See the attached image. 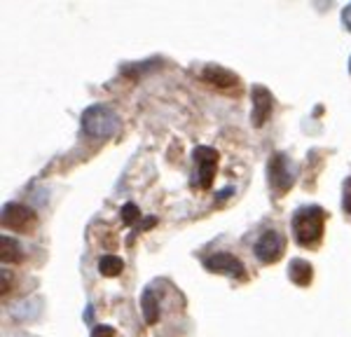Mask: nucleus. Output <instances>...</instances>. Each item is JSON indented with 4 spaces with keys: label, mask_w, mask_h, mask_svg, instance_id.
<instances>
[{
    "label": "nucleus",
    "mask_w": 351,
    "mask_h": 337,
    "mask_svg": "<svg viewBox=\"0 0 351 337\" xmlns=\"http://www.w3.org/2000/svg\"><path fill=\"white\" fill-rule=\"evenodd\" d=\"M326 232V211L321 206H302L293 216V234L302 249H319Z\"/></svg>",
    "instance_id": "f257e3e1"
},
{
    "label": "nucleus",
    "mask_w": 351,
    "mask_h": 337,
    "mask_svg": "<svg viewBox=\"0 0 351 337\" xmlns=\"http://www.w3.org/2000/svg\"><path fill=\"white\" fill-rule=\"evenodd\" d=\"M82 132L92 138H110L120 132V117L108 105H92L82 112Z\"/></svg>",
    "instance_id": "f03ea898"
},
{
    "label": "nucleus",
    "mask_w": 351,
    "mask_h": 337,
    "mask_svg": "<svg viewBox=\"0 0 351 337\" xmlns=\"http://www.w3.org/2000/svg\"><path fill=\"white\" fill-rule=\"evenodd\" d=\"M267 178H269L271 190H274L276 195H286L298 178L295 162L284 153H276L267 164Z\"/></svg>",
    "instance_id": "7ed1b4c3"
},
{
    "label": "nucleus",
    "mask_w": 351,
    "mask_h": 337,
    "mask_svg": "<svg viewBox=\"0 0 351 337\" xmlns=\"http://www.w3.org/2000/svg\"><path fill=\"white\" fill-rule=\"evenodd\" d=\"M192 160H195V176H192V185L202 190H208L213 185V178H216V168H218V153L213 148H197L192 153Z\"/></svg>",
    "instance_id": "20e7f679"
},
{
    "label": "nucleus",
    "mask_w": 351,
    "mask_h": 337,
    "mask_svg": "<svg viewBox=\"0 0 351 337\" xmlns=\"http://www.w3.org/2000/svg\"><path fill=\"white\" fill-rule=\"evenodd\" d=\"M3 225L14 232H33L38 227V216L33 209L24 204H5L3 206Z\"/></svg>",
    "instance_id": "39448f33"
},
{
    "label": "nucleus",
    "mask_w": 351,
    "mask_h": 337,
    "mask_svg": "<svg viewBox=\"0 0 351 337\" xmlns=\"http://www.w3.org/2000/svg\"><path fill=\"white\" fill-rule=\"evenodd\" d=\"M204 267H206L208 272L225 274V277L237 279V281H246V267H243V262L237 255H232V253H213L211 258L204 260Z\"/></svg>",
    "instance_id": "423d86ee"
},
{
    "label": "nucleus",
    "mask_w": 351,
    "mask_h": 337,
    "mask_svg": "<svg viewBox=\"0 0 351 337\" xmlns=\"http://www.w3.org/2000/svg\"><path fill=\"white\" fill-rule=\"evenodd\" d=\"M256 258L260 262H265V265H271V262L281 260V255H284L286 251V239L281 237L279 232H274V229H267V232L263 234L258 241H256Z\"/></svg>",
    "instance_id": "0eeeda50"
},
{
    "label": "nucleus",
    "mask_w": 351,
    "mask_h": 337,
    "mask_svg": "<svg viewBox=\"0 0 351 337\" xmlns=\"http://www.w3.org/2000/svg\"><path fill=\"white\" fill-rule=\"evenodd\" d=\"M251 94H253V112H251V122H253V127H263L265 122H267V117H269V112H271V94H269V89H265V87H253L251 89Z\"/></svg>",
    "instance_id": "6e6552de"
},
{
    "label": "nucleus",
    "mask_w": 351,
    "mask_h": 337,
    "mask_svg": "<svg viewBox=\"0 0 351 337\" xmlns=\"http://www.w3.org/2000/svg\"><path fill=\"white\" fill-rule=\"evenodd\" d=\"M202 77L206 82H211L213 87H220V89H230V87H237V75L225 68H218V66H206L202 71Z\"/></svg>",
    "instance_id": "1a4fd4ad"
},
{
    "label": "nucleus",
    "mask_w": 351,
    "mask_h": 337,
    "mask_svg": "<svg viewBox=\"0 0 351 337\" xmlns=\"http://www.w3.org/2000/svg\"><path fill=\"white\" fill-rule=\"evenodd\" d=\"M288 279L293 281L295 286H309L311 279H314V269H311V262L307 260H291V265H288Z\"/></svg>",
    "instance_id": "9d476101"
},
{
    "label": "nucleus",
    "mask_w": 351,
    "mask_h": 337,
    "mask_svg": "<svg viewBox=\"0 0 351 337\" xmlns=\"http://www.w3.org/2000/svg\"><path fill=\"white\" fill-rule=\"evenodd\" d=\"M141 309H143L145 323L155 325L160 321V302H157V293L152 288L143 290V297H141Z\"/></svg>",
    "instance_id": "9b49d317"
},
{
    "label": "nucleus",
    "mask_w": 351,
    "mask_h": 337,
    "mask_svg": "<svg viewBox=\"0 0 351 337\" xmlns=\"http://www.w3.org/2000/svg\"><path fill=\"white\" fill-rule=\"evenodd\" d=\"M0 260H3V265H16L24 260V251L14 239L3 237L0 239Z\"/></svg>",
    "instance_id": "f8f14e48"
},
{
    "label": "nucleus",
    "mask_w": 351,
    "mask_h": 337,
    "mask_svg": "<svg viewBox=\"0 0 351 337\" xmlns=\"http://www.w3.org/2000/svg\"><path fill=\"white\" fill-rule=\"evenodd\" d=\"M122 269H124V262H122V258H117V255H104L99 260V272L104 274V277H120L122 274Z\"/></svg>",
    "instance_id": "ddd939ff"
},
{
    "label": "nucleus",
    "mask_w": 351,
    "mask_h": 337,
    "mask_svg": "<svg viewBox=\"0 0 351 337\" xmlns=\"http://www.w3.org/2000/svg\"><path fill=\"white\" fill-rule=\"evenodd\" d=\"M342 206H344V211L351 213V178H347L342 185Z\"/></svg>",
    "instance_id": "4468645a"
},
{
    "label": "nucleus",
    "mask_w": 351,
    "mask_h": 337,
    "mask_svg": "<svg viewBox=\"0 0 351 337\" xmlns=\"http://www.w3.org/2000/svg\"><path fill=\"white\" fill-rule=\"evenodd\" d=\"M138 216H141V213H138V209H136L134 204H124V209H122V218H124V223L132 225Z\"/></svg>",
    "instance_id": "2eb2a0df"
},
{
    "label": "nucleus",
    "mask_w": 351,
    "mask_h": 337,
    "mask_svg": "<svg viewBox=\"0 0 351 337\" xmlns=\"http://www.w3.org/2000/svg\"><path fill=\"white\" fill-rule=\"evenodd\" d=\"M92 337H117V335L110 325H96V328L92 330Z\"/></svg>",
    "instance_id": "dca6fc26"
},
{
    "label": "nucleus",
    "mask_w": 351,
    "mask_h": 337,
    "mask_svg": "<svg viewBox=\"0 0 351 337\" xmlns=\"http://www.w3.org/2000/svg\"><path fill=\"white\" fill-rule=\"evenodd\" d=\"M342 21H344V26H347L349 31H351V5H347V8H344V12H342Z\"/></svg>",
    "instance_id": "f3484780"
},
{
    "label": "nucleus",
    "mask_w": 351,
    "mask_h": 337,
    "mask_svg": "<svg viewBox=\"0 0 351 337\" xmlns=\"http://www.w3.org/2000/svg\"><path fill=\"white\" fill-rule=\"evenodd\" d=\"M349 71H351V61H349Z\"/></svg>",
    "instance_id": "a211bd4d"
}]
</instances>
